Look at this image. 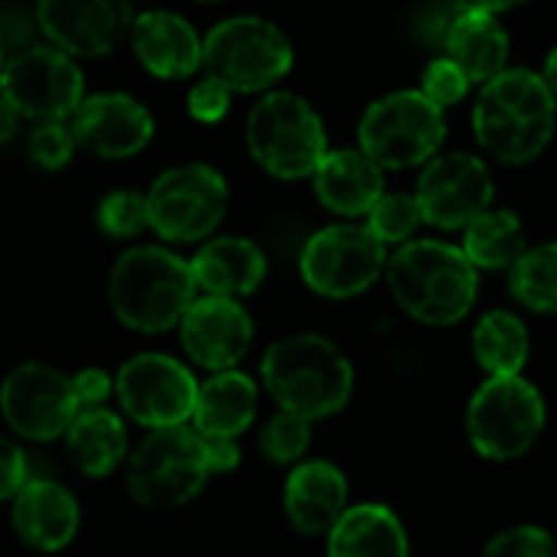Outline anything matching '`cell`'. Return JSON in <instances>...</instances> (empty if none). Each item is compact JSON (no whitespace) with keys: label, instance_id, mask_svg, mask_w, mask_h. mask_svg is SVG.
<instances>
[{"label":"cell","instance_id":"6da1fadb","mask_svg":"<svg viewBox=\"0 0 557 557\" xmlns=\"http://www.w3.org/2000/svg\"><path fill=\"white\" fill-rule=\"evenodd\" d=\"M557 95L545 75L503 69L476 98L473 131L480 147L499 163H532L555 137Z\"/></svg>","mask_w":557,"mask_h":557},{"label":"cell","instance_id":"7a4b0ae2","mask_svg":"<svg viewBox=\"0 0 557 557\" xmlns=\"http://www.w3.org/2000/svg\"><path fill=\"white\" fill-rule=\"evenodd\" d=\"M385 277L401 310L428 326L460 323L473 310L480 290L473 258L444 242L401 245L392 255Z\"/></svg>","mask_w":557,"mask_h":557},{"label":"cell","instance_id":"3957f363","mask_svg":"<svg viewBox=\"0 0 557 557\" xmlns=\"http://www.w3.org/2000/svg\"><path fill=\"white\" fill-rule=\"evenodd\" d=\"M268 395L310 421L330 418L352 398V366L336 343L317 333H297L274 343L261 359Z\"/></svg>","mask_w":557,"mask_h":557},{"label":"cell","instance_id":"277c9868","mask_svg":"<svg viewBox=\"0 0 557 557\" xmlns=\"http://www.w3.org/2000/svg\"><path fill=\"white\" fill-rule=\"evenodd\" d=\"M193 261L176 258L166 248H131L117 258L108 297L114 317L137 333H163L180 326L186 310L196 304Z\"/></svg>","mask_w":557,"mask_h":557},{"label":"cell","instance_id":"5b68a950","mask_svg":"<svg viewBox=\"0 0 557 557\" xmlns=\"http://www.w3.org/2000/svg\"><path fill=\"white\" fill-rule=\"evenodd\" d=\"M248 150L261 170L277 180L313 176L326 157V127L310 101L290 91H271L248 114Z\"/></svg>","mask_w":557,"mask_h":557},{"label":"cell","instance_id":"8992f818","mask_svg":"<svg viewBox=\"0 0 557 557\" xmlns=\"http://www.w3.org/2000/svg\"><path fill=\"white\" fill-rule=\"evenodd\" d=\"M209 473L199 428H150V437L131 457L127 490L144 509H180L199 496Z\"/></svg>","mask_w":557,"mask_h":557},{"label":"cell","instance_id":"52a82bcc","mask_svg":"<svg viewBox=\"0 0 557 557\" xmlns=\"http://www.w3.org/2000/svg\"><path fill=\"white\" fill-rule=\"evenodd\" d=\"M545 428V401L532 382L516 375H493L480 385L467 411L470 444L486 460H519L535 447Z\"/></svg>","mask_w":557,"mask_h":557},{"label":"cell","instance_id":"ba28073f","mask_svg":"<svg viewBox=\"0 0 557 557\" xmlns=\"http://www.w3.org/2000/svg\"><path fill=\"white\" fill-rule=\"evenodd\" d=\"M444 108L424 91H392L359 121V147L385 170H405L431 160L444 144Z\"/></svg>","mask_w":557,"mask_h":557},{"label":"cell","instance_id":"9c48e42d","mask_svg":"<svg viewBox=\"0 0 557 557\" xmlns=\"http://www.w3.org/2000/svg\"><path fill=\"white\" fill-rule=\"evenodd\" d=\"M202 65L235 91H261L290 72L294 49L274 23L261 16H232L206 36Z\"/></svg>","mask_w":557,"mask_h":557},{"label":"cell","instance_id":"30bf717a","mask_svg":"<svg viewBox=\"0 0 557 557\" xmlns=\"http://www.w3.org/2000/svg\"><path fill=\"white\" fill-rule=\"evenodd\" d=\"M385 268V242L372 225H330L317 232L300 255L307 287L330 300H349L369 290Z\"/></svg>","mask_w":557,"mask_h":557},{"label":"cell","instance_id":"8fae6325","mask_svg":"<svg viewBox=\"0 0 557 557\" xmlns=\"http://www.w3.org/2000/svg\"><path fill=\"white\" fill-rule=\"evenodd\" d=\"M150 228L163 242H202L228 209V183L206 163L173 166L147 193Z\"/></svg>","mask_w":557,"mask_h":557},{"label":"cell","instance_id":"7c38bea8","mask_svg":"<svg viewBox=\"0 0 557 557\" xmlns=\"http://www.w3.org/2000/svg\"><path fill=\"white\" fill-rule=\"evenodd\" d=\"M3 101L29 121H65L85 101V75L55 42L29 46L3 65Z\"/></svg>","mask_w":557,"mask_h":557},{"label":"cell","instance_id":"4fadbf2b","mask_svg":"<svg viewBox=\"0 0 557 557\" xmlns=\"http://www.w3.org/2000/svg\"><path fill=\"white\" fill-rule=\"evenodd\" d=\"M0 408L7 424L26 441L62 437L82 411L75 379L42 362L16 366L0 392Z\"/></svg>","mask_w":557,"mask_h":557},{"label":"cell","instance_id":"5bb4252c","mask_svg":"<svg viewBox=\"0 0 557 557\" xmlns=\"http://www.w3.org/2000/svg\"><path fill=\"white\" fill-rule=\"evenodd\" d=\"M117 398L121 408L137 421L140 428H170L186 424L196 411L199 385L183 369V362L157 352L134 356L117 372Z\"/></svg>","mask_w":557,"mask_h":557},{"label":"cell","instance_id":"9a60e30c","mask_svg":"<svg viewBox=\"0 0 557 557\" xmlns=\"http://www.w3.org/2000/svg\"><path fill=\"white\" fill-rule=\"evenodd\" d=\"M418 202L424 222L437 228H467L493 202V176L473 153L434 157L418 180Z\"/></svg>","mask_w":557,"mask_h":557},{"label":"cell","instance_id":"2e32d148","mask_svg":"<svg viewBox=\"0 0 557 557\" xmlns=\"http://www.w3.org/2000/svg\"><path fill=\"white\" fill-rule=\"evenodd\" d=\"M42 33L72 55H104L121 46L134 26L131 0H39Z\"/></svg>","mask_w":557,"mask_h":557},{"label":"cell","instance_id":"e0dca14e","mask_svg":"<svg viewBox=\"0 0 557 557\" xmlns=\"http://www.w3.org/2000/svg\"><path fill=\"white\" fill-rule=\"evenodd\" d=\"M251 317L235 297H196L180 323V339L186 356L212 372L232 369L251 349Z\"/></svg>","mask_w":557,"mask_h":557},{"label":"cell","instance_id":"ac0fdd59","mask_svg":"<svg viewBox=\"0 0 557 557\" xmlns=\"http://www.w3.org/2000/svg\"><path fill=\"white\" fill-rule=\"evenodd\" d=\"M72 131L78 144L91 153L124 160L147 147V140L153 137V117L137 98L104 91L78 104V111L72 114Z\"/></svg>","mask_w":557,"mask_h":557},{"label":"cell","instance_id":"d6986e66","mask_svg":"<svg viewBox=\"0 0 557 557\" xmlns=\"http://www.w3.org/2000/svg\"><path fill=\"white\" fill-rule=\"evenodd\" d=\"M131 46L140 65L157 78H186L202 65V46L206 39L196 36V29L166 10L140 13L131 26Z\"/></svg>","mask_w":557,"mask_h":557},{"label":"cell","instance_id":"ffe728a7","mask_svg":"<svg viewBox=\"0 0 557 557\" xmlns=\"http://www.w3.org/2000/svg\"><path fill=\"white\" fill-rule=\"evenodd\" d=\"M346 476L326 463H300L284 486V512L300 535H330V529L346 512Z\"/></svg>","mask_w":557,"mask_h":557},{"label":"cell","instance_id":"44dd1931","mask_svg":"<svg viewBox=\"0 0 557 557\" xmlns=\"http://www.w3.org/2000/svg\"><path fill=\"white\" fill-rule=\"evenodd\" d=\"M13 529L29 548L59 552L78 532V503L52 480L26 483L13 496Z\"/></svg>","mask_w":557,"mask_h":557},{"label":"cell","instance_id":"7402d4cb","mask_svg":"<svg viewBox=\"0 0 557 557\" xmlns=\"http://www.w3.org/2000/svg\"><path fill=\"white\" fill-rule=\"evenodd\" d=\"M382 163L366 150H333L313 173V189L320 202L336 215H366L385 196Z\"/></svg>","mask_w":557,"mask_h":557},{"label":"cell","instance_id":"603a6c76","mask_svg":"<svg viewBox=\"0 0 557 557\" xmlns=\"http://www.w3.org/2000/svg\"><path fill=\"white\" fill-rule=\"evenodd\" d=\"M193 271L206 294L238 300L258 290L268 271V261L255 242L228 235V238H212L209 245H202L193 258Z\"/></svg>","mask_w":557,"mask_h":557},{"label":"cell","instance_id":"cb8c5ba5","mask_svg":"<svg viewBox=\"0 0 557 557\" xmlns=\"http://www.w3.org/2000/svg\"><path fill=\"white\" fill-rule=\"evenodd\" d=\"M447 55L463 65L470 82H490L506 69L509 59V36L496 13L486 10H460L444 42Z\"/></svg>","mask_w":557,"mask_h":557},{"label":"cell","instance_id":"d4e9b609","mask_svg":"<svg viewBox=\"0 0 557 557\" xmlns=\"http://www.w3.org/2000/svg\"><path fill=\"white\" fill-rule=\"evenodd\" d=\"M258 411V388L248 375L235 369H222L209 382L199 385L193 424L202 434H222V437H238L242 431L251 428Z\"/></svg>","mask_w":557,"mask_h":557},{"label":"cell","instance_id":"484cf974","mask_svg":"<svg viewBox=\"0 0 557 557\" xmlns=\"http://www.w3.org/2000/svg\"><path fill=\"white\" fill-rule=\"evenodd\" d=\"M65 450L78 473L108 476L121 467L127 454V431L121 418L108 408H82L72 428L65 431Z\"/></svg>","mask_w":557,"mask_h":557},{"label":"cell","instance_id":"4316f807","mask_svg":"<svg viewBox=\"0 0 557 557\" xmlns=\"http://www.w3.org/2000/svg\"><path fill=\"white\" fill-rule=\"evenodd\" d=\"M330 555L366 557V555H408V535L398 516L385 506H352L330 529Z\"/></svg>","mask_w":557,"mask_h":557},{"label":"cell","instance_id":"83f0119b","mask_svg":"<svg viewBox=\"0 0 557 557\" xmlns=\"http://www.w3.org/2000/svg\"><path fill=\"white\" fill-rule=\"evenodd\" d=\"M463 251L483 271L512 268L525 255V232L519 215L509 209H486L480 219L467 225Z\"/></svg>","mask_w":557,"mask_h":557},{"label":"cell","instance_id":"f1b7e54d","mask_svg":"<svg viewBox=\"0 0 557 557\" xmlns=\"http://www.w3.org/2000/svg\"><path fill=\"white\" fill-rule=\"evenodd\" d=\"M473 352L490 375H516L529 359V330L509 310L486 313L473 330Z\"/></svg>","mask_w":557,"mask_h":557},{"label":"cell","instance_id":"f546056e","mask_svg":"<svg viewBox=\"0 0 557 557\" xmlns=\"http://www.w3.org/2000/svg\"><path fill=\"white\" fill-rule=\"evenodd\" d=\"M509 290L535 313H557V242L525 251L509 268Z\"/></svg>","mask_w":557,"mask_h":557},{"label":"cell","instance_id":"4dcf8cb0","mask_svg":"<svg viewBox=\"0 0 557 557\" xmlns=\"http://www.w3.org/2000/svg\"><path fill=\"white\" fill-rule=\"evenodd\" d=\"M310 447V418L297 414V411H287L281 408L268 428L261 431V454L271 460V463H297Z\"/></svg>","mask_w":557,"mask_h":557},{"label":"cell","instance_id":"1f68e13d","mask_svg":"<svg viewBox=\"0 0 557 557\" xmlns=\"http://www.w3.org/2000/svg\"><path fill=\"white\" fill-rule=\"evenodd\" d=\"M421 222H424V209L418 196H405V193H385L369 212V225L385 245L408 242Z\"/></svg>","mask_w":557,"mask_h":557},{"label":"cell","instance_id":"d6a6232c","mask_svg":"<svg viewBox=\"0 0 557 557\" xmlns=\"http://www.w3.org/2000/svg\"><path fill=\"white\" fill-rule=\"evenodd\" d=\"M98 225L111 238H134L137 232L150 228L147 196H137L131 189H117V193L104 196L98 206Z\"/></svg>","mask_w":557,"mask_h":557},{"label":"cell","instance_id":"836d02e7","mask_svg":"<svg viewBox=\"0 0 557 557\" xmlns=\"http://www.w3.org/2000/svg\"><path fill=\"white\" fill-rule=\"evenodd\" d=\"M75 144H78V137H75L72 124H62V121H36V127L29 134V144H26V153L42 170H62L72 160Z\"/></svg>","mask_w":557,"mask_h":557},{"label":"cell","instance_id":"e575fe53","mask_svg":"<svg viewBox=\"0 0 557 557\" xmlns=\"http://www.w3.org/2000/svg\"><path fill=\"white\" fill-rule=\"evenodd\" d=\"M470 75L463 72V65L457 62V59H437V62H431L428 65V72H424V82H421V91L431 98V101H437L441 108H450V104H457V101H463V95L470 91Z\"/></svg>","mask_w":557,"mask_h":557},{"label":"cell","instance_id":"d590c367","mask_svg":"<svg viewBox=\"0 0 557 557\" xmlns=\"http://www.w3.org/2000/svg\"><path fill=\"white\" fill-rule=\"evenodd\" d=\"M555 552V539L545 529H535V525L506 529L503 535H496L486 545V555L490 557H552Z\"/></svg>","mask_w":557,"mask_h":557},{"label":"cell","instance_id":"8d00e7d4","mask_svg":"<svg viewBox=\"0 0 557 557\" xmlns=\"http://www.w3.org/2000/svg\"><path fill=\"white\" fill-rule=\"evenodd\" d=\"M232 85L222 82L219 75H209L202 78L199 85H193L189 98H186V108L196 121L202 124H219L225 114H228V104H232Z\"/></svg>","mask_w":557,"mask_h":557},{"label":"cell","instance_id":"74e56055","mask_svg":"<svg viewBox=\"0 0 557 557\" xmlns=\"http://www.w3.org/2000/svg\"><path fill=\"white\" fill-rule=\"evenodd\" d=\"M26 486V454L13 444H3V473H0V496L13 499Z\"/></svg>","mask_w":557,"mask_h":557},{"label":"cell","instance_id":"f35d334b","mask_svg":"<svg viewBox=\"0 0 557 557\" xmlns=\"http://www.w3.org/2000/svg\"><path fill=\"white\" fill-rule=\"evenodd\" d=\"M206 444V460L212 473H228L238 467V447L235 437H222V434H202Z\"/></svg>","mask_w":557,"mask_h":557},{"label":"cell","instance_id":"ab89813d","mask_svg":"<svg viewBox=\"0 0 557 557\" xmlns=\"http://www.w3.org/2000/svg\"><path fill=\"white\" fill-rule=\"evenodd\" d=\"M75 388H78L82 408H98V405L108 398L111 382H108V375H104L101 369H85V372L75 375Z\"/></svg>","mask_w":557,"mask_h":557},{"label":"cell","instance_id":"60d3db41","mask_svg":"<svg viewBox=\"0 0 557 557\" xmlns=\"http://www.w3.org/2000/svg\"><path fill=\"white\" fill-rule=\"evenodd\" d=\"M519 3H525V0H454L457 10H486V13H499V10H509Z\"/></svg>","mask_w":557,"mask_h":557},{"label":"cell","instance_id":"b9f144b4","mask_svg":"<svg viewBox=\"0 0 557 557\" xmlns=\"http://www.w3.org/2000/svg\"><path fill=\"white\" fill-rule=\"evenodd\" d=\"M545 78H548L552 91H555V95H557V46H555V49H552L548 62H545Z\"/></svg>","mask_w":557,"mask_h":557},{"label":"cell","instance_id":"7bdbcfd3","mask_svg":"<svg viewBox=\"0 0 557 557\" xmlns=\"http://www.w3.org/2000/svg\"><path fill=\"white\" fill-rule=\"evenodd\" d=\"M202 3H215V0H202Z\"/></svg>","mask_w":557,"mask_h":557}]
</instances>
